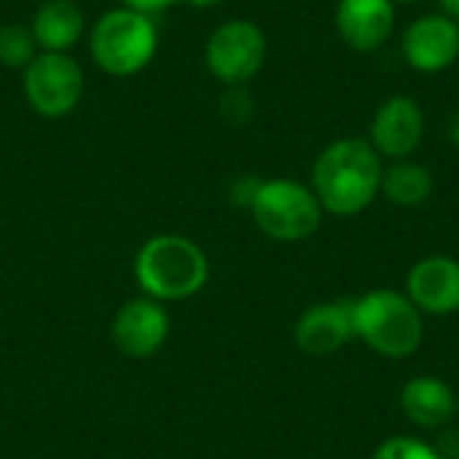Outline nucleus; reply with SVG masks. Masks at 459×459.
<instances>
[{"instance_id":"obj_1","label":"nucleus","mask_w":459,"mask_h":459,"mask_svg":"<svg viewBox=\"0 0 459 459\" xmlns=\"http://www.w3.org/2000/svg\"><path fill=\"white\" fill-rule=\"evenodd\" d=\"M382 156L366 137H342L328 143L312 164V191L336 218L360 215L382 194Z\"/></svg>"},{"instance_id":"obj_19","label":"nucleus","mask_w":459,"mask_h":459,"mask_svg":"<svg viewBox=\"0 0 459 459\" xmlns=\"http://www.w3.org/2000/svg\"><path fill=\"white\" fill-rule=\"evenodd\" d=\"M253 97L245 86H226L221 97V116L231 124H242L253 116Z\"/></svg>"},{"instance_id":"obj_6","label":"nucleus","mask_w":459,"mask_h":459,"mask_svg":"<svg viewBox=\"0 0 459 459\" xmlns=\"http://www.w3.org/2000/svg\"><path fill=\"white\" fill-rule=\"evenodd\" d=\"M22 91L32 113L40 118H65L81 105L86 75L73 54L38 51L22 70Z\"/></svg>"},{"instance_id":"obj_23","label":"nucleus","mask_w":459,"mask_h":459,"mask_svg":"<svg viewBox=\"0 0 459 459\" xmlns=\"http://www.w3.org/2000/svg\"><path fill=\"white\" fill-rule=\"evenodd\" d=\"M441 13H446L459 24V0H441Z\"/></svg>"},{"instance_id":"obj_15","label":"nucleus","mask_w":459,"mask_h":459,"mask_svg":"<svg viewBox=\"0 0 459 459\" xmlns=\"http://www.w3.org/2000/svg\"><path fill=\"white\" fill-rule=\"evenodd\" d=\"M401 409L420 428H444L457 414V393L438 377H414L401 390Z\"/></svg>"},{"instance_id":"obj_11","label":"nucleus","mask_w":459,"mask_h":459,"mask_svg":"<svg viewBox=\"0 0 459 459\" xmlns=\"http://www.w3.org/2000/svg\"><path fill=\"white\" fill-rule=\"evenodd\" d=\"M333 24L339 38L358 54L379 51L395 32L393 0H339Z\"/></svg>"},{"instance_id":"obj_12","label":"nucleus","mask_w":459,"mask_h":459,"mask_svg":"<svg viewBox=\"0 0 459 459\" xmlns=\"http://www.w3.org/2000/svg\"><path fill=\"white\" fill-rule=\"evenodd\" d=\"M406 296L422 315L459 312V261L452 255H428L406 277Z\"/></svg>"},{"instance_id":"obj_25","label":"nucleus","mask_w":459,"mask_h":459,"mask_svg":"<svg viewBox=\"0 0 459 459\" xmlns=\"http://www.w3.org/2000/svg\"><path fill=\"white\" fill-rule=\"evenodd\" d=\"M395 5H401V3H420V0H393Z\"/></svg>"},{"instance_id":"obj_24","label":"nucleus","mask_w":459,"mask_h":459,"mask_svg":"<svg viewBox=\"0 0 459 459\" xmlns=\"http://www.w3.org/2000/svg\"><path fill=\"white\" fill-rule=\"evenodd\" d=\"M449 143L459 148V110L452 116V121H449Z\"/></svg>"},{"instance_id":"obj_21","label":"nucleus","mask_w":459,"mask_h":459,"mask_svg":"<svg viewBox=\"0 0 459 459\" xmlns=\"http://www.w3.org/2000/svg\"><path fill=\"white\" fill-rule=\"evenodd\" d=\"M180 0H118V5L124 8H132V11H140V13H148V16H156L172 5H178Z\"/></svg>"},{"instance_id":"obj_7","label":"nucleus","mask_w":459,"mask_h":459,"mask_svg":"<svg viewBox=\"0 0 459 459\" xmlns=\"http://www.w3.org/2000/svg\"><path fill=\"white\" fill-rule=\"evenodd\" d=\"M266 32L250 19L221 22L204 43V67L223 86L250 83L266 65Z\"/></svg>"},{"instance_id":"obj_2","label":"nucleus","mask_w":459,"mask_h":459,"mask_svg":"<svg viewBox=\"0 0 459 459\" xmlns=\"http://www.w3.org/2000/svg\"><path fill=\"white\" fill-rule=\"evenodd\" d=\"M210 280V258L199 242L183 234H156L145 239L134 255V282L143 296L186 301L204 290Z\"/></svg>"},{"instance_id":"obj_10","label":"nucleus","mask_w":459,"mask_h":459,"mask_svg":"<svg viewBox=\"0 0 459 459\" xmlns=\"http://www.w3.org/2000/svg\"><path fill=\"white\" fill-rule=\"evenodd\" d=\"M401 54L417 73L436 75L459 62V24L446 13H425L401 35Z\"/></svg>"},{"instance_id":"obj_22","label":"nucleus","mask_w":459,"mask_h":459,"mask_svg":"<svg viewBox=\"0 0 459 459\" xmlns=\"http://www.w3.org/2000/svg\"><path fill=\"white\" fill-rule=\"evenodd\" d=\"M180 3H186V5H191V8H199V11H207V8L223 5L226 0H180Z\"/></svg>"},{"instance_id":"obj_4","label":"nucleus","mask_w":459,"mask_h":459,"mask_svg":"<svg viewBox=\"0 0 459 459\" xmlns=\"http://www.w3.org/2000/svg\"><path fill=\"white\" fill-rule=\"evenodd\" d=\"M352 331L377 355L406 360L425 339V320L406 293L382 288L352 301Z\"/></svg>"},{"instance_id":"obj_9","label":"nucleus","mask_w":459,"mask_h":459,"mask_svg":"<svg viewBox=\"0 0 459 459\" xmlns=\"http://www.w3.org/2000/svg\"><path fill=\"white\" fill-rule=\"evenodd\" d=\"M382 159H411L425 140V110L409 94L387 97L371 118L366 137Z\"/></svg>"},{"instance_id":"obj_3","label":"nucleus","mask_w":459,"mask_h":459,"mask_svg":"<svg viewBox=\"0 0 459 459\" xmlns=\"http://www.w3.org/2000/svg\"><path fill=\"white\" fill-rule=\"evenodd\" d=\"M159 51L156 16L116 5L102 11L89 27V54L94 65L113 78L143 73Z\"/></svg>"},{"instance_id":"obj_5","label":"nucleus","mask_w":459,"mask_h":459,"mask_svg":"<svg viewBox=\"0 0 459 459\" xmlns=\"http://www.w3.org/2000/svg\"><path fill=\"white\" fill-rule=\"evenodd\" d=\"M250 215L255 226L277 242H301L323 223V207L312 186L290 178L261 180V188L250 204Z\"/></svg>"},{"instance_id":"obj_17","label":"nucleus","mask_w":459,"mask_h":459,"mask_svg":"<svg viewBox=\"0 0 459 459\" xmlns=\"http://www.w3.org/2000/svg\"><path fill=\"white\" fill-rule=\"evenodd\" d=\"M38 51L40 48L35 43L30 24H19V22L0 24V65L3 67L24 70L35 59Z\"/></svg>"},{"instance_id":"obj_26","label":"nucleus","mask_w":459,"mask_h":459,"mask_svg":"<svg viewBox=\"0 0 459 459\" xmlns=\"http://www.w3.org/2000/svg\"><path fill=\"white\" fill-rule=\"evenodd\" d=\"M457 403H459V398H457ZM457 411H459V409H457Z\"/></svg>"},{"instance_id":"obj_20","label":"nucleus","mask_w":459,"mask_h":459,"mask_svg":"<svg viewBox=\"0 0 459 459\" xmlns=\"http://www.w3.org/2000/svg\"><path fill=\"white\" fill-rule=\"evenodd\" d=\"M258 188H261V178H253V175L237 178L234 186H231V202L239 204V207H245V210H250V204H253Z\"/></svg>"},{"instance_id":"obj_13","label":"nucleus","mask_w":459,"mask_h":459,"mask_svg":"<svg viewBox=\"0 0 459 459\" xmlns=\"http://www.w3.org/2000/svg\"><path fill=\"white\" fill-rule=\"evenodd\" d=\"M352 331V301H323L309 307L293 328L296 347L309 358H328L339 352Z\"/></svg>"},{"instance_id":"obj_8","label":"nucleus","mask_w":459,"mask_h":459,"mask_svg":"<svg viewBox=\"0 0 459 459\" xmlns=\"http://www.w3.org/2000/svg\"><path fill=\"white\" fill-rule=\"evenodd\" d=\"M172 320L161 301L137 296L124 301L110 320L113 347L129 360L153 358L169 339Z\"/></svg>"},{"instance_id":"obj_18","label":"nucleus","mask_w":459,"mask_h":459,"mask_svg":"<svg viewBox=\"0 0 459 459\" xmlns=\"http://www.w3.org/2000/svg\"><path fill=\"white\" fill-rule=\"evenodd\" d=\"M371 459H444L441 452L420 438H411V436H395V438H387L377 446L374 457Z\"/></svg>"},{"instance_id":"obj_16","label":"nucleus","mask_w":459,"mask_h":459,"mask_svg":"<svg viewBox=\"0 0 459 459\" xmlns=\"http://www.w3.org/2000/svg\"><path fill=\"white\" fill-rule=\"evenodd\" d=\"M436 188L433 172L411 159H401L393 161L390 167H385L382 175V194L387 196V202L398 204V207H420L430 199Z\"/></svg>"},{"instance_id":"obj_14","label":"nucleus","mask_w":459,"mask_h":459,"mask_svg":"<svg viewBox=\"0 0 459 459\" xmlns=\"http://www.w3.org/2000/svg\"><path fill=\"white\" fill-rule=\"evenodd\" d=\"M30 30L40 51L70 54V48L83 40L89 27L86 13L75 0H43L30 19Z\"/></svg>"}]
</instances>
